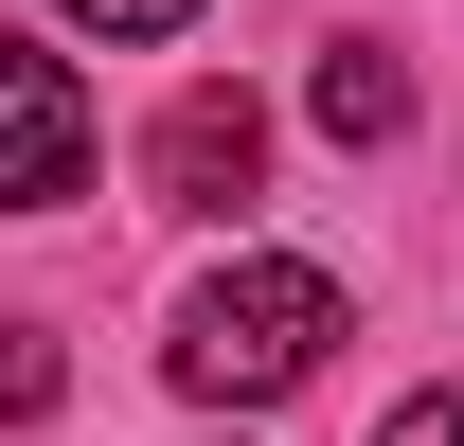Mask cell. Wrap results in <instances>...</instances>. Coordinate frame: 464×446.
<instances>
[{"label":"cell","mask_w":464,"mask_h":446,"mask_svg":"<svg viewBox=\"0 0 464 446\" xmlns=\"http://www.w3.org/2000/svg\"><path fill=\"white\" fill-rule=\"evenodd\" d=\"M322 339H340V286L322 268H215L197 304H179V393H215V411H268V393L322 375Z\"/></svg>","instance_id":"6da1fadb"},{"label":"cell","mask_w":464,"mask_h":446,"mask_svg":"<svg viewBox=\"0 0 464 446\" xmlns=\"http://www.w3.org/2000/svg\"><path fill=\"white\" fill-rule=\"evenodd\" d=\"M54 197H90V90L36 36H0V215H54Z\"/></svg>","instance_id":"7a4b0ae2"},{"label":"cell","mask_w":464,"mask_h":446,"mask_svg":"<svg viewBox=\"0 0 464 446\" xmlns=\"http://www.w3.org/2000/svg\"><path fill=\"white\" fill-rule=\"evenodd\" d=\"M143 179H161L179 215H232V197L268 179V108H250V90H179L161 143H143Z\"/></svg>","instance_id":"3957f363"},{"label":"cell","mask_w":464,"mask_h":446,"mask_svg":"<svg viewBox=\"0 0 464 446\" xmlns=\"http://www.w3.org/2000/svg\"><path fill=\"white\" fill-rule=\"evenodd\" d=\"M322 125H340V143H393V125H411V72L375 54V36H357V54H322Z\"/></svg>","instance_id":"277c9868"},{"label":"cell","mask_w":464,"mask_h":446,"mask_svg":"<svg viewBox=\"0 0 464 446\" xmlns=\"http://www.w3.org/2000/svg\"><path fill=\"white\" fill-rule=\"evenodd\" d=\"M72 18H90V36H179L197 0H72Z\"/></svg>","instance_id":"5b68a950"},{"label":"cell","mask_w":464,"mask_h":446,"mask_svg":"<svg viewBox=\"0 0 464 446\" xmlns=\"http://www.w3.org/2000/svg\"><path fill=\"white\" fill-rule=\"evenodd\" d=\"M375 446H464V393H411V411H393Z\"/></svg>","instance_id":"8992f818"}]
</instances>
